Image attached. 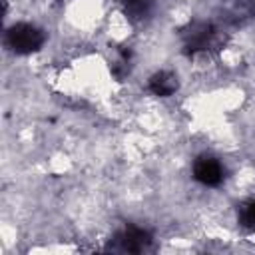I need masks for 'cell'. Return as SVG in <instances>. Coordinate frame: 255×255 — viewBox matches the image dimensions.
<instances>
[{
	"mask_svg": "<svg viewBox=\"0 0 255 255\" xmlns=\"http://www.w3.org/2000/svg\"><path fill=\"white\" fill-rule=\"evenodd\" d=\"M177 86H179L177 76L173 72H169V70H159V72L151 74L149 80H147V90L157 98L173 96L177 92Z\"/></svg>",
	"mask_w": 255,
	"mask_h": 255,
	"instance_id": "5b68a950",
	"label": "cell"
},
{
	"mask_svg": "<svg viewBox=\"0 0 255 255\" xmlns=\"http://www.w3.org/2000/svg\"><path fill=\"white\" fill-rule=\"evenodd\" d=\"M237 221L243 229L247 231H255V195L249 197L247 201H243L239 205V211H237Z\"/></svg>",
	"mask_w": 255,
	"mask_h": 255,
	"instance_id": "8992f818",
	"label": "cell"
},
{
	"mask_svg": "<svg viewBox=\"0 0 255 255\" xmlns=\"http://www.w3.org/2000/svg\"><path fill=\"white\" fill-rule=\"evenodd\" d=\"M193 179L205 187H219L225 181V165L215 155H199L193 161Z\"/></svg>",
	"mask_w": 255,
	"mask_h": 255,
	"instance_id": "3957f363",
	"label": "cell"
},
{
	"mask_svg": "<svg viewBox=\"0 0 255 255\" xmlns=\"http://www.w3.org/2000/svg\"><path fill=\"white\" fill-rule=\"evenodd\" d=\"M181 44L189 56H207L221 48L223 32L209 20H193L181 30Z\"/></svg>",
	"mask_w": 255,
	"mask_h": 255,
	"instance_id": "6da1fadb",
	"label": "cell"
},
{
	"mask_svg": "<svg viewBox=\"0 0 255 255\" xmlns=\"http://www.w3.org/2000/svg\"><path fill=\"white\" fill-rule=\"evenodd\" d=\"M116 243H118L120 251L141 253V251L149 249V245L153 243V235L149 233V229L135 225V223H129L116 235Z\"/></svg>",
	"mask_w": 255,
	"mask_h": 255,
	"instance_id": "277c9868",
	"label": "cell"
},
{
	"mask_svg": "<svg viewBox=\"0 0 255 255\" xmlns=\"http://www.w3.org/2000/svg\"><path fill=\"white\" fill-rule=\"evenodd\" d=\"M4 42L6 46L18 54V56H28V54H34L38 52L44 42H46V34L42 28H38L36 24H30V22H18L14 26H10L6 30V36H4Z\"/></svg>",
	"mask_w": 255,
	"mask_h": 255,
	"instance_id": "7a4b0ae2",
	"label": "cell"
},
{
	"mask_svg": "<svg viewBox=\"0 0 255 255\" xmlns=\"http://www.w3.org/2000/svg\"><path fill=\"white\" fill-rule=\"evenodd\" d=\"M120 2L126 6L128 12H137V14L145 12V6H147V0H120Z\"/></svg>",
	"mask_w": 255,
	"mask_h": 255,
	"instance_id": "52a82bcc",
	"label": "cell"
}]
</instances>
